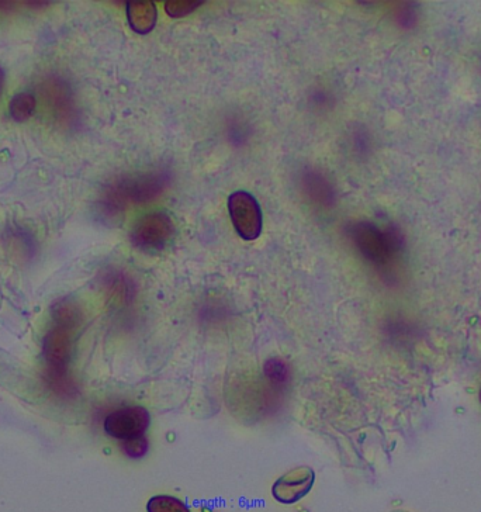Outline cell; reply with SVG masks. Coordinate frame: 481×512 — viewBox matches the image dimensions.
<instances>
[{
    "label": "cell",
    "mask_w": 481,
    "mask_h": 512,
    "mask_svg": "<svg viewBox=\"0 0 481 512\" xmlns=\"http://www.w3.org/2000/svg\"><path fill=\"white\" fill-rule=\"evenodd\" d=\"M121 451L130 459H143L150 451V441L143 437L128 439V441L120 442Z\"/></svg>",
    "instance_id": "8fae6325"
},
{
    "label": "cell",
    "mask_w": 481,
    "mask_h": 512,
    "mask_svg": "<svg viewBox=\"0 0 481 512\" xmlns=\"http://www.w3.org/2000/svg\"><path fill=\"white\" fill-rule=\"evenodd\" d=\"M316 483V472L310 466H297L279 477L272 486V496L280 504L293 505L309 496Z\"/></svg>",
    "instance_id": "8992f818"
},
{
    "label": "cell",
    "mask_w": 481,
    "mask_h": 512,
    "mask_svg": "<svg viewBox=\"0 0 481 512\" xmlns=\"http://www.w3.org/2000/svg\"><path fill=\"white\" fill-rule=\"evenodd\" d=\"M228 210L235 231L245 241H254L262 233V210L251 193L238 190L228 199Z\"/></svg>",
    "instance_id": "3957f363"
},
{
    "label": "cell",
    "mask_w": 481,
    "mask_h": 512,
    "mask_svg": "<svg viewBox=\"0 0 481 512\" xmlns=\"http://www.w3.org/2000/svg\"><path fill=\"white\" fill-rule=\"evenodd\" d=\"M264 372L266 377L271 380V383L276 384V386H283L287 379H289V368L280 359H269L265 363Z\"/></svg>",
    "instance_id": "7c38bea8"
},
{
    "label": "cell",
    "mask_w": 481,
    "mask_h": 512,
    "mask_svg": "<svg viewBox=\"0 0 481 512\" xmlns=\"http://www.w3.org/2000/svg\"><path fill=\"white\" fill-rule=\"evenodd\" d=\"M203 5L199 0H169L165 3V10L171 17L188 16L193 10Z\"/></svg>",
    "instance_id": "4fadbf2b"
},
{
    "label": "cell",
    "mask_w": 481,
    "mask_h": 512,
    "mask_svg": "<svg viewBox=\"0 0 481 512\" xmlns=\"http://www.w3.org/2000/svg\"><path fill=\"white\" fill-rule=\"evenodd\" d=\"M147 512H192L181 498L169 494H157L147 503Z\"/></svg>",
    "instance_id": "30bf717a"
},
{
    "label": "cell",
    "mask_w": 481,
    "mask_h": 512,
    "mask_svg": "<svg viewBox=\"0 0 481 512\" xmlns=\"http://www.w3.org/2000/svg\"><path fill=\"white\" fill-rule=\"evenodd\" d=\"M36 112V96L29 92L17 93L9 103V114L17 123L31 119Z\"/></svg>",
    "instance_id": "9c48e42d"
},
{
    "label": "cell",
    "mask_w": 481,
    "mask_h": 512,
    "mask_svg": "<svg viewBox=\"0 0 481 512\" xmlns=\"http://www.w3.org/2000/svg\"><path fill=\"white\" fill-rule=\"evenodd\" d=\"M150 425V411L141 406L121 407L107 415L103 422L106 434L120 442L143 437Z\"/></svg>",
    "instance_id": "277c9868"
},
{
    "label": "cell",
    "mask_w": 481,
    "mask_h": 512,
    "mask_svg": "<svg viewBox=\"0 0 481 512\" xmlns=\"http://www.w3.org/2000/svg\"><path fill=\"white\" fill-rule=\"evenodd\" d=\"M175 235V224L164 211H152L137 221L131 231V242L140 251L155 254L164 251Z\"/></svg>",
    "instance_id": "7a4b0ae2"
},
{
    "label": "cell",
    "mask_w": 481,
    "mask_h": 512,
    "mask_svg": "<svg viewBox=\"0 0 481 512\" xmlns=\"http://www.w3.org/2000/svg\"><path fill=\"white\" fill-rule=\"evenodd\" d=\"M349 234L362 255L373 264L383 265L390 261L396 248L394 238L390 234L369 223L355 224Z\"/></svg>",
    "instance_id": "5b68a950"
},
{
    "label": "cell",
    "mask_w": 481,
    "mask_h": 512,
    "mask_svg": "<svg viewBox=\"0 0 481 512\" xmlns=\"http://www.w3.org/2000/svg\"><path fill=\"white\" fill-rule=\"evenodd\" d=\"M169 185L171 174L164 169L121 176L106 186L102 196V209L109 216H120L130 207L158 199Z\"/></svg>",
    "instance_id": "6da1fadb"
},
{
    "label": "cell",
    "mask_w": 481,
    "mask_h": 512,
    "mask_svg": "<svg viewBox=\"0 0 481 512\" xmlns=\"http://www.w3.org/2000/svg\"><path fill=\"white\" fill-rule=\"evenodd\" d=\"M480 399H481V393H480Z\"/></svg>",
    "instance_id": "9a60e30c"
},
{
    "label": "cell",
    "mask_w": 481,
    "mask_h": 512,
    "mask_svg": "<svg viewBox=\"0 0 481 512\" xmlns=\"http://www.w3.org/2000/svg\"><path fill=\"white\" fill-rule=\"evenodd\" d=\"M127 16L131 29L140 34H147L157 23V8L154 2L148 0L130 2L127 6Z\"/></svg>",
    "instance_id": "ba28073f"
},
{
    "label": "cell",
    "mask_w": 481,
    "mask_h": 512,
    "mask_svg": "<svg viewBox=\"0 0 481 512\" xmlns=\"http://www.w3.org/2000/svg\"><path fill=\"white\" fill-rule=\"evenodd\" d=\"M300 188L304 197L317 209L328 210L334 206L335 190L330 179L317 169H306L301 174Z\"/></svg>",
    "instance_id": "52a82bcc"
},
{
    "label": "cell",
    "mask_w": 481,
    "mask_h": 512,
    "mask_svg": "<svg viewBox=\"0 0 481 512\" xmlns=\"http://www.w3.org/2000/svg\"><path fill=\"white\" fill-rule=\"evenodd\" d=\"M6 74L3 68L0 67V96H2L3 88H5Z\"/></svg>",
    "instance_id": "5bb4252c"
}]
</instances>
